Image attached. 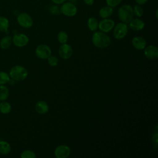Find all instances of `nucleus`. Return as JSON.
I'll use <instances>...</instances> for the list:
<instances>
[{
    "instance_id": "1",
    "label": "nucleus",
    "mask_w": 158,
    "mask_h": 158,
    "mask_svg": "<svg viewBox=\"0 0 158 158\" xmlns=\"http://www.w3.org/2000/svg\"><path fill=\"white\" fill-rule=\"evenodd\" d=\"M91 41L94 46L99 48H106L110 44V37L101 31H94L92 35Z\"/></svg>"
},
{
    "instance_id": "2",
    "label": "nucleus",
    "mask_w": 158,
    "mask_h": 158,
    "mask_svg": "<svg viewBox=\"0 0 158 158\" xmlns=\"http://www.w3.org/2000/svg\"><path fill=\"white\" fill-rule=\"evenodd\" d=\"M117 15L122 22L128 23L134 16L133 7L128 4L121 6L117 10Z\"/></svg>"
},
{
    "instance_id": "3",
    "label": "nucleus",
    "mask_w": 158,
    "mask_h": 158,
    "mask_svg": "<svg viewBox=\"0 0 158 158\" xmlns=\"http://www.w3.org/2000/svg\"><path fill=\"white\" fill-rule=\"evenodd\" d=\"M9 75L15 81H23L27 77L28 71L24 67L17 65L10 69Z\"/></svg>"
},
{
    "instance_id": "4",
    "label": "nucleus",
    "mask_w": 158,
    "mask_h": 158,
    "mask_svg": "<svg viewBox=\"0 0 158 158\" xmlns=\"http://www.w3.org/2000/svg\"><path fill=\"white\" fill-rule=\"evenodd\" d=\"M77 11L78 9L75 4L69 1H65L60 7V14L66 17H73L77 14Z\"/></svg>"
},
{
    "instance_id": "5",
    "label": "nucleus",
    "mask_w": 158,
    "mask_h": 158,
    "mask_svg": "<svg viewBox=\"0 0 158 158\" xmlns=\"http://www.w3.org/2000/svg\"><path fill=\"white\" fill-rule=\"evenodd\" d=\"M17 21L19 25L24 28H31L33 25V20L31 16L27 12H21L17 17Z\"/></svg>"
},
{
    "instance_id": "6",
    "label": "nucleus",
    "mask_w": 158,
    "mask_h": 158,
    "mask_svg": "<svg viewBox=\"0 0 158 158\" xmlns=\"http://www.w3.org/2000/svg\"><path fill=\"white\" fill-rule=\"evenodd\" d=\"M113 29L114 36L117 40H121L125 38L128 31V27L127 23L122 22L115 25Z\"/></svg>"
},
{
    "instance_id": "7",
    "label": "nucleus",
    "mask_w": 158,
    "mask_h": 158,
    "mask_svg": "<svg viewBox=\"0 0 158 158\" xmlns=\"http://www.w3.org/2000/svg\"><path fill=\"white\" fill-rule=\"evenodd\" d=\"M115 22L114 20L109 18H106L102 19L100 22H99L98 28L101 31L104 33H108L113 30Z\"/></svg>"
},
{
    "instance_id": "8",
    "label": "nucleus",
    "mask_w": 158,
    "mask_h": 158,
    "mask_svg": "<svg viewBox=\"0 0 158 158\" xmlns=\"http://www.w3.org/2000/svg\"><path fill=\"white\" fill-rule=\"evenodd\" d=\"M35 54L40 59H46L51 55V49L46 44H40L36 48Z\"/></svg>"
},
{
    "instance_id": "9",
    "label": "nucleus",
    "mask_w": 158,
    "mask_h": 158,
    "mask_svg": "<svg viewBox=\"0 0 158 158\" xmlns=\"http://www.w3.org/2000/svg\"><path fill=\"white\" fill-rule=\"evenodd\" d=\"M12 42L17 47L25 46L29 42L28 37L23 33H16L12 38Z\"/></svg>"
},
{
    "instance_id": "10",
    "label": "nucleus",
    "mask_w": 158,
    "mask_h": 158,
    "mask_svg": "<svg viewBox=\"0 0 158 158\" xmlns=\"http://www.w3.org/2000/svg\"><path fill=\"white\" fill-rule=\"evenodd\" d=\"M70 152L69 146L65 144L58 146L54 150V155L57 158H67L70 156Z\"/></svg>"
},
{
    "instance_id": "11",
    "label": "nucleus",
    "mask_w": 158,
    "mask_h": 158,
    "mask_svg": "<svg viewBox=\"0 0 158 158\" xmlns=\"http://www.w3.org/2000/svg\"><path fill=\"white\" fill-rule=\"evenodd\" d=\"M58 52L62 59H68L72 56L73 54V49L69 44L64 43L60 46L59 48Z\"/></svg>"
},
{
    "instance_id": "12",
    "label": "nucleus",
    "mask_w": 158,
    "mask_h": 158,
    "mask_svg": "<svg viewBox=\"0 0 158 158\" xmlns=\"http://www.w3.org/2000/svg\"><path fill=\"white\" fill-rule=\"evenodd\" d=\"M144 54L149 59H156L158 57V48L154 45H149L144 48Z\"/></svg>"
},
{
    "instance_id": "13",
    "label": "nucleus",
    "mask_w": 158,
    "mask_h": 158,
    "mask_svg": "<svg viewBox=\"0 0 158 158\" xmlns=\"http://www.w3.org/2000/svg\"><path fill=\"white\" fill-rule=\"evenodd\" d=\"M145 23L144 21L139 18H135L132 19L128 22V27L133 30L135 31H140L144 28Z\"/></svg>"
},
{
    "instance_id": "14",
    "label": "nucleus",
    "mask_w": 158,
    "mask_h": 158,
    "mask_svg": "<svg viewBox=\"0 0 158 158\" xmlns=\"http://www.w3.org/2000/svg\"><path fill=\"white\" fill-rule=\"evenodd\" d=\"M132 45L137 50H143L146 46V40L141 36H135L131 40Z\"/></svg>"
},
{
    "instance_id": "15",
    "label": "nucleus",
    "mask_w": 158,
    "mask_h": 158,
    "mask_svg": "<svg viewBox=\"0 0 158 158\" xmlns=\"http://www.w3.org/2000/svg\"><path fill=\"white\" fill-rule=\"evenodd\" d=\"M114 12V8L106 5L99 10V15L102 19L109 18Z\"/></svg>"
},
{
    "instance_id": "16",
    "label": "nucleus",
    "mask_w": 158,
    "mask_h": 158,
    "mask_svg": "<svg viewBox=\"0 0 158 158\" xmlns=\"http://www.w3.org/2000/svg\"><path fill=\"white\" fill-rule=\"evenodd\" d=\"M35 110L40 114H44L49 110V106L46 102L39 101L35 104Z\"/></svg>"
},
{
    "instance_id": "17",
    "label": "nucleus",
    "mask_w": 158,
    "mask_h": 158,
    "mask_svg": "<svg viewBox=\"0 0 158 158\" xmlns=\"http://www.w3.org/2000/svg\"><path fill=\"white\" fill-rule=\"evenodd\" d=\"M99 22L94 17H90L87 20L88 28L92 31H95L98 28Z\"/></svg>"
},
{
    "instance_id": "18",
    "label": "nucleus",
    "mask_w": 158,
    "mask_h": 158,
    "mask_svg": "<svg viewBox=\"0 0 158 158\" xmlns=\"http://www.w3.org/2000/svg\"><path fill=\"white\" fill-rule=\"evenodd\" d=\"M11 151L10 144L6 141H0V154L2 155L8 154Z\"/></svg>"
},
{
    "instance_id": "19",
    "label": "nucleus",
    "mask_w": 158,
    "mask_h": 158,
    "mask_svg": "<svg viewBox=\"0 0 158 158\" xmlns=\"http://www.w3.org/2000/svg\"><path fill=\"white\" fill-rule=\"evenodd\" d=\"M9 27V21L4 16L0 15V31L7 33Z\"/></svg>"
},
{
    "instance_id": "20",
    "label": "nucleus",
    "mask_w": 158,
    "mask_h": 158,
    "mask_svg": "<svg viewBox=\"0 0 158 158\" xmlns=\"http://www.w3.org/2000/svg\"><path fill=\"white\" fill-rule=\"evenodd\" d=\"M12 42V39L9 36H6L3 37L0 41V47L2 49H7Z\"/></svg>"
},
{
    "instance_id": "21",
    "label": "nucleus",
    "mask_w": 158,
    "mask_h": 158,
    "mask_svg": "<svg viewBox=\"0 0 158 158\" xmlns=\"http://www.w3.org/2000/svg\"><path fill=\"white\" fill-rule=\"evenodd\" d=\"M9 96V91L4 85H0V101H6Z\"/></svg>"
},
{
    "instance_id": "22",
    "label": "nucleus",
    "mask_w": 158,
    "mask_h": 158,
    "mask_svg": "<svg viewBox=\"0 0 158 158\" xmlns=\"http://www.w3.org/2000/svg\"><path fill=\"white\" fill-rule=\"evenodd\" d=\"M12 109L11 105L4 101L0 102V112L3 114H9Z\"/></svg>"
},
{
    "instance_id": "23",
    "label": "nucleus",
    "mask_w": 158,
    "mask_h": 158,
    "mask_svg": "<svg viewBox=\"0 0 158 158\" xmlns=\"http://www.w3.org/2000/svg\"><path fill=\"white\" fill-rule=\"evenodd\" d=\"M68 35L64 31H60L57 34V40L61 44L66 43L68 41Z\"/></svg>"
},
{
    "instance_id": "24",
    "label": "nucleus",
    "mask_w": 158,
    "mask_h": 158,
    "mask_svg": "<svg viewBox=\"0 0 158 158\" xmlns=\"http://www.w3.org/2000/svg\"><path fill=\"white\" fill-rule=\"evenodd\" d=\"M133 14L136 17L139 18L141 17L144 14V10L141 6L136 4L133 7Z\"/></svg>"
},
{
    "instance_id": "25",
    "label": "nucleus",
    "mask_w": 158,
    "mask_h": 158,
    "mask_svg": "<svg viewBox=\"0 0 158 158\" xmlns=\"http://www.w3.org/2000/svg\"><path fill=\"white\" fill-rule=\"evenodd\" d=\"M10 79L9 75L6 72H0V85L7 83Z\"/></svg>"
},
{
    "instance_id": "26",
    "label": "nucleus",
    "mask_w": 158,
    "mask_h": 158,
    "mask_svg": "<svg viewBox=\"0 0 158 158\" xmlns=\"http://www.w3.org/2000/svg\"><path fill=\"white\" fill-rule=\"evenodd\" d=\"M20 157L22 158H35L36 156L33 151L25 150L22 152Z\"/></svg>"
},
{
    "instance_id": "27",
    "label": "nucleus",
    "mask_w": 158,
    "mask_h": 158,
    "mask_svg": "<svg viewBox=\"0 0 158 158\" xmlns=\"http://www.w3.org/2000/svg\"><path fill=\"white\" fill-rule=\"evenodd\" d=\"M49 11L52 15H58L60 14V7L59 6V5L55 4H53L49 6Z\"/></svg>"
},
{
    "instance_id": "28",
    "label": "nucleus",
    "mask_w": 158,
    "mask_h": 158,
    "mask_svg": "<svg viewBox=\"0 0 158 158\" xmlns=\"http://www.w3.org/2000/svg\"><path fill=\"white\" fill-rule=\"evenodd\" d=\"M47 59L49 64L52 67H56L59 64V60L56 56L51 55L49 57H48Z\"/></svg>"
},
{
    "instance_id": "29",
    "label": "nucleus",
    "mask_w": 158,
    "mask_h": 158,
    "mask_svg": "<svg viewBox=\"0 0 158 158\" xmlns=\"http://www.w3.org/2000/svg\"><path fill=\"white\" fill-rule=\"evenodd\" d=\"M106 5L114 8L120 4L123 0H105Z\"/></svg>"
},
{
    "instance_id": "30",
    "label": "nucleus",
    "mask_w": 158,
    "mask_h": 158,
    "mask_svg": "<svg viewBox=\"0 0 158 158\" xmlns=\"http://www.w3.org/2000/svg\"><path fill=\"white\" fill-rule=\"evenodd\" d=\"M149 0H135L136 4L138 5H140V6L145 4Z\"/></svg>"
},
{
    "instance_id": "31",
    "label": "nucleus",
    "mask_w": 158,
    "mask_h": 158,
    "mask_svg": "<svg viewBox=\"0 0 158 158\" xmlns=\"http://www.w3.org/2000/svg\"><path fill=\"white\" fill-rule=\"evenodd\" d=\"M83 2L87 6H92L94 2V0H83Z\"/></svg>"
},
{
    "instance_id": "32",
    "label": "nucleus",
    "mask_w": 158,
    "mask_h": 158,
    "mask_svg": "<svg viewBox=\"0 0 158 158\" xmlns=\"http://www.w3.org/2000/svg\"><path fill=\"white\" fill-rule=\"evenodd\" d=\"M51 1L53 2V4H55L57 5H61L67 0H51Z\"/></svg>"
},
{
    "instance_id": "33",
    "label": "nucleus",
    "mask_w": 158,
    "mask_h": 158,
    "mask_svg": "<svg viewBox=\"0 0 158 158\" xmlns=\"http://www.w3.org/2000/svg\"><path fill=\"white\" fill-rule=\"evenodd\" d=\"M152 141H154L156 143L157 142V133L156 132L155 134L153 135L152 136Z\"/></svg>"
},
{
    "instance_id": "34",
    "label": "nucleus",
    "mask_w": 158,
    "mask_h": 158,
    "mask_svg": "<svg viewBox=\"0 0 158 158\" xmlns=\"http://www.w3.org/2000/svg\"><path fill=\"white\" fill-rule=\"evenodd\" d=\"M157 13H158V9H157L156 10V19H157Z\"/></svg>"
},
{
    "instance_id": "35",
    "label": "nucleus",
    "mask_w": 158,
    "mask_h": 158,
    "mask_svg": "<svg viewBox=\"0 0 158 158\" xmlns=\"http://www.w3.org/2000/svg\"><path fill=\"white\" fill-rule=\"evenodd\" d=\"M77 0H69V1H70V2H73V3L76 2H77Z\"/></svg>"
}]
</instances>
